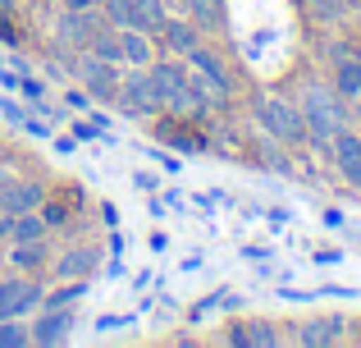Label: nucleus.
Segmentation results:
<instances>
[{
    "instance_id": "nucleus-9",
    "label": "nucleus",
    "mask_w": 361,
    "mask_h": 348,
    "mask_svg": "<svg viewBox=\"0 0 361 348\" xmlns=\"http://www.w3.org/2000/svg\"><path fill=\"white\" fill-rule=\"evenodd\" d=\"M348 316H338V312H316V316H307V321H293V330H288V344H298V348H329V344H343L348 340Z\"/></svg>"
},
{
    "instance_id": "nucleus-30",
    "label": "nucleus",
    "mask_w": 361,
    "mask_h": 348,
    "mask_svg": "<svg viewBox=\"0 0 361 348\" xmlns=\"http://www.w3.org/2000/svg\"><path fill=\"white\" fill-rule=\"evenodd\" d=\"M311 261H316V266H334V261H343V252H338V248H316Z\"/></svg>"
},
{
    "instance_id": "nucleus-14",
    "label": "nucleus",
    "mask_w": 361,
    "mask_h": 348,
    "mask_svg": "<svg viewBox=\"0 0 361 348\" xmlns=\"http://www.w3.org/2000/svg\"><path fill=\"white\" fill-rule=\"evenodd\" d=\"M224 340L233 348H279L288 344V330H279V321H265V316H247V321H233Z\"/></svg>"
},
{
    "instance_id": "nucleus-15",
    "label": "nucleus",
    "mask_w": 361,
    "mask_h": 348,
    "mask_svg": "<svg viewBox=\"0 0 361 348\" xmlns=\"http://www.w3.org/2000/svg\"><path fill=\"white\" fill-rule=\"evenodd\" d=\"M46 197H51V184H46V179H27V174H18V179H9V184L0 188V211L23 215V211H37Z\"/></svg>"
},
{
    "instance_id": "nucleus-40",
    "label": "nucleus",
    "mask_w": 361,
    "mask_h": 348,
    "mask_svg": "<svg viewBox=\"0 0 361 348\" xmlns=\"http://www.w3.org/2000/svg\"><path fill=\"white\" fill-rule=\"evenodd\" d=\"M353 128L361 133V97H353Z\"/></svg>"
},
{
    "instance_id": "nucleus-27",
    "label": "nucleus",
    "mask_w": 361,
    "mask_h": 348,
    "mask_svg": "<svg viewBox=\"0 0 361 348\" xmlns=\"http://www.w3.org/2000/svg\"><path fill=\"white\" fill-rule=\"evenodd\" d=\"M64 88V83H60ZM64 110H73V115H87L92 110V92L82 88V83H69V88H64Z\"/></svg>"
},
{
    "instance_id": "nucleus-18",
    "label": "nucleus",
    "mask_w": 361,
    "mask_h": 348,
    "mask_svg": "<svg viewBox=\"0 0 361 348\" xmlns=\"http://www.w3.org/2000/svg\"><path fill=\"white\" fill-rule=\"evenodd\" d=\"M302 5H307V14L316 18V23L338 28V23H348V18L361 9V0H302Z\"/></svg>"
},
{
    "instance_id": "nucleus-2",
    "label": "nucleus",
    "mask_w": 361,
    "mask_h": 348,
    "mask_svg": "<svg viewBox=\"0 0 361 348\" xmlns=\"http://www.w3.org/2000/svg\"><path fill=\"white\" fill-rule=\"evenodd\" d=\"M183 60H188V69H192V88L202 92L206 110H229V106H233V97H238V78H233V64L224 60V55L215 51L211 42L192 46Z\"/></svg>"
},
{
    "instance_id": "nucleus-42",
    "label": "nucleus",
    "mask_w": 361,
    "mask_h": 348,
    "mask_svg": "<svg viewBox=\"0 0 361 348\" xmlns=\"http://www.w3.org/2000/svg\"><path fill=\"white\" fill-rule=\"evenodd\" d=\"M0 270H5V243H0Z\"/></svg>"
},
{
    "instance_id": "nucleus-33",
    "label": "nucleus",
    "mask_w": 361,
    "mask_h": 348,
    "mask_svg": "<svg viewBox=\"0 0 361 348\" xmlns=\"http://www.w3.org/2000/svg\"><path fill=\"white\" fill-rule=\"evenodd\" d=\"M156 165H160V174H178V161L165 156V152H156Z\"/></svg>"
},
{
    "instance_id": "nucleus-8",
    "label": "nucleus",
    "mask_w": 361,
    "mask_h": 348,
    "mask_svg": "<svg viewBox=\"0 0 361 348\" xmlns=\"http://www.w3.org/2000/svg\"><path fill=\"white\" fill-rule=\"evenodd\" d=\"M46 280L42 275H18V270H0V316H32L42 307Z\"/></svg>"
},
{
    "instance_id": "nucleus-28",
    "label": "nucleus",
    "mask_w": 361,
    "mask_h": 348,
    "mask_svg": "<svg viewBox=\"0 0 361 348\" xmlns=\"http://www.w3.org/2000/svg\"><path fill=\"white\" fill-rule=\"evenodd\" d=\"M133 188H142V193L156 197V193H160V174H156V170H133Z\"/></svg>"
},
{
    "instance_id": "nucleus-24",
    "label": "nucleus",
    "mask_w": 361,
    "mask_h": 348,
    "mask_svg": "<svg viewBox=\"0 0 361 348\" xmlns=\"http://www.w3.org/2000/svg\"><path fill=\"white\" fill-rule=\"evenodd\" d=\"M27 239H55V234L46 229L42 211H23V215H14V239H9V243H27Z\"/></svg>"
},
{
    "instance_id": "nucleus-23",
    "label": "nucleus",
    "mask_w": 361,
    "mask_h": 348,
    "mask_svg": "<svg viewBox=\"0 0 361 348\" xmlns=\"http://www.w3.org/2000/svg\"><path fill=\"white\" fill-rule=\"evenodd\" d=\"M87 51H92V55H101V60H110V64H123V51H119V28H115V23H101Z\"/></svg>"
},
{
    "instance_id": "nucleus-21",
    "label": "nucleus",
    "mask_w": 361,
    "mask_h": 348,
    "mask_svg": "<svg viewBox=\"0 0 361 348\" xmlns=\"http://www.w3.org/2000/svg\"><path fill=\"white\" fill-rule=\"evenodd\" d=\"M169 18L165 0H128V28H142V32H156Z\"/></svg>"
},
{
    "instance_id": "nucleus-31",
    "label": "nucleus",
    "mask_w": 361,
    "mask_h": 348,
    "mask_svg": "<svg viewBox=\"0 0 361 348\" xmlns=\"http://www.w3.org/2000/svg\"><path fill=\"white\" fill-rule=\"evenodd\" d=\"M51 147H55L60 156H69L73 147H78V138H73V133H55V138H51Z\"/></svg>"
},
{
    "instance_id": "nucleus-39",
    "label": "nucleus",
    "mask_w": 361,
    "mask_h": 348,
    "mask_svg": "<svg viewBox=\"0 0 361 348\" xmlns=\"http://www.w3.org/2000/svg\"><path fill=\"white\" fill-rule=\"evenodd\" d=\"M325 224H329V229H338V224H343V211H334V206H329V211H325Z\"/></svg>"
},
{
    "instance_id": "nucleus-44",
    "label": "nucleus",
    "mask_w": 361,
    "mask_h": 348,
    "mask_svg": "<svg viewBox=\"0 0 361 348\" xmlns=\"http://www.w3.org/2000/svg\"><path fill=\"white\" fill-rule=\"evenodd\" d=\"M174 5H178V9H183V0H174Z\"/></svg>"
},
{
    "instance_id": "nucleus-35",
    "label": "nucleus",
    "mask_w": 361,
    "mask_h": 348,
    "mask_svg": "<svg viewBox=\"0 0 361 348\" xmlns=\"http://www.w3.org/2000/svg\"><path fill=\"white\" fill-rule=\"evenodd\" d=\"M101 220H106L110 229H115V224H119V211H115V202H101Z\"/></svg>"
},
{
    "instance_id": "nucleus-37",
    "label": "nucleus",
    "mask_w": 361,
    "mask_h": 348,
    "mask_svg": "<svg viewBox=\"0 0 361 348\" xmlns=\"http://www.w3.org/2000/svg\"><path fill=\"white\" fill-rule=\"evenodd\" d=\"M247 261H270V248H243Z\"/></svg>"
},
{
    "instance_id": "nucleus-41",
    "label": "nucleus",
    "mask_w": 361,
    "mask_h": 348,
    "mask_svg": "<svg viewBox=\"0 0 361 348\" xmlns=\"http://www.w3.org/2000/svg\"><path fill=\"white\" fill-rule=\"evenodd\" d=\"M9 9H14V0H0V18H5V14H9Z\"/></svg>"
},
{
    "instance_id": "nucleus-16",
    "label": "nucleus",
    "mask_w": 361,
    "mask_h": 348,
    "mask_svg": "<svg viewBox=\"0 0 361 348\" xmlns=\"http://www.w3.org/2000/svg\"><path fill=\"white\" fill-rule=\"evenodd\" d=\"M55 257L51 239H27V243H5V266L18 270V275H42Z\"/></svg>"
},
{
    "instance_id": "nucleus-34",
    "label": "nucleus",
    "mask_w": 361,
    "mask_h": 348,
    "mask_svg": "<svg viewBox=\"0 0 361 348\" xmlns=\"http://www.w3.org/2000/svg\"><path fill=\"white\" fill-rule=\"evenodd\" d=\"M106 252H110V257H119V252H123V234H119V229H110V239H106Z\"/></svg>"
},
{
    "instance_id": "nucleus-20",
    "label": "nucleus",
    "mask_w": 361,
    "mask_h": 348,
    "mask_svg": "<svg viewBox=\"0 0 361 348\" xmlns=\"http://www.w3.org/2000/svg\"><path fill=\"white\" fill-rule=\"evenodd\" d=\"M87 294H92V280H55V284H46L42 307H73Z\"/></svg>"
},
{
    "instance_id": "nucleus-13",
    "label": "nucleus",
    "mask_w": 361,
    "mask_h": 348,
    "mask_svg": "<svg viewBox=\"0 0 361 348\" xmlns=\"http://www.w3.org/2000/svg\"><path fill=\"white\" fill-rule=\"evenodd\" d=\"M243 156H247V161H256L261 170H270V174L293 179V147H283L279 138H270L265 128H256V138L243 147Z\"/></svg>"
},
{
    "instance_id": "nucleus-17",
    "label": "nucleus",
    "mask_w": 361,
    "mask_h": 348,
    "mask_svg": "<svg viewBox=\"0 0 361 348\" xmlns=\"http://www.w3.org/2000/svg\"><path fill=\"white\" fill-rule=\"evenodd\" d=\"M119 51H123V64L147 69L160 55V42H156V32H142V28H119Z\"/></svg>"
},
{
    "instance_id": "nucleus-5",
    "label": "nucleus",
    "mask_w": 361,
    "mask_h": 348,
    "mask_svg": "<svg viewBox=\"0 0 361 348\" xmlns=\"http://www.w3.org/2000/svg\"><path fill=\"white\" fill-rule=\"evenodd\" d=\"M101 23H106L101 9H60V18L51 23V51L64 55V64H69L73 51H87L92 46V37H97Z\"/></svg>"
},
{
    "instance_id": "nucleus-22",
    "label": "nucleus",
    "mask_w": 361,
    "mask_h": 348,
    "mask_svg": "<svg viewBox=\"0 0 361 348\" xmlns=\"http://www.w3.org/2000/svg\"><path fill=\"white\" fill-rule=\"evenodd\" d=\"M37 211H42V220H46V229H51V234H60V229H69V224H73V202H64L60 193H51Z\"/></svg>"
},
{
    "instance_id": "nucleus-4",
    "label": "nucleus",
    "mask_w": 361,
    "mask_h": 348,
    "mask_svg": "<svg viewBox=\"0 0 361 348\" xmlns=\"http://www.w3.org/2000/svg\"><path fill=\"white\" fill-rule=\"evenodd\" d=\"M110 106H115L119 115H128V119H160V115H165V110H160V92H156V83H151V73L137 69V64H123L119 92H115Z\"/></svg>"
},
{
    "instance_id": "nucleus-1",
    "label": "nucleus",
    "mask_w": 361,
    "mask_h": 348,
    "mask_svg": "<svg viewBox=\"0 0 361 348\" xmlns=\"http://www.w3.org/2000/svg\"><path fill=\"white\" fill-rule=\"evenodd\" d=\"M293 101L302 106V119H307V133H311L307 147L329 161V143H334V133L353 124V101L338 97V92L329 88V83H320V78L302 83V92Z\"/></svg>"
},
{
    "instance_id": "nucleus-36",
    "label": "nucleus",
    "mask_w": 361,
    "mask_h": 348,
    "mask_svg": "<svg viewBox=\"0 0 361 348\" xmlns=\"http://www.w3.org/2000/svg\"><path fill=\"white\" fill-rule=\"evenodd\" d=\"M60 9H101V0H60Z\"/></svg>"
},
{
    "instance_id": "nucleus-3",
    "label": "nucleus",
    "mask_w": 361,
    "mask_h": 348,
    "mask_svg": "<svg viewBox=\"0 0 361 348\" xmlns=\"http://www.w3.org/2000/svg\"><path fill=\"white\" fill-rule=\"evenodd\" d=\"M252 124L265 128L270 138H279L283 147H293V152H302L307 147V119H302V106L293 97H283V92H261V97L252 101Z\"/></svg>"
},
{
    "instance_id": "nucleus-43",
    "label": "nucleus",
    "mask_w": 361,
    "mask_h": 348,
    "mask_svg": "<svg viewBox=\"0 0 361 348\" xmlns=\"http://www.w3.org/2000/svg\"><path fill=\"white\" fill-rule=\"evenodd\" d=\"M0 143H5V128H0Z\"/></svg>"
},
{
    "instance_id": "nucleus-12",
    "label": "nucleus",
    "mask_w": 361,
    "mask_h": 348,
    "mask_svg": "<svg viewBox=\"0 0 361 348\" xmlns=\"http://www.w3.org/2000/svg\"><path fill=\"white\" fill-rule=\"evenodd\" d=\"M329 161H334V170L343 174V184L353 188V193H361V133L353 124L334 133V143H329Z\"/></svg>"
},
{
    "instance_id": "nucleus-19",
    "label": "nucleus",
    "mask_w": 361,
    "mask_h": 348,
    "mask_svg": "<svg viewBox=\"0 0 361 348\" xmlns=\"http://www.w3.org/2000/svg\"><path fill=\"white\" fill-rule=\"evenodd\" d=\"M329 88L338 92V97H361V55H348V60L329 64Z\"/></svg>"
},
{
    "instance_id": "nucleus-25",
    "label": "nucleus",
    "mask_w": 361,
    "mask_h": 348,
    "mask_svg": "<svg viewBox=\"0 0 361 348\" xmlns=\"http://www.w3.org/2000/svg\"><path fill=\"white\" fill-rule=\"evenodd\" d=\"M32 330H27V316H0V348H27Z\"/></svg>"
},
{
    "instance_id": "nucleus-7",
    "label": "nucleus",
    "mask_w": 361,
    "mask_h": 348,
    "mask_svg": "<svg viewBox=\"0 0 361 348\" xmlns=\"http://www.w3.org/2000/svg\"><path fill=\"white\" fill-rule=\"evenodd\" d=\"M101 257H106V248H101L97 239H73V243H64V248H55L46 275L51 280H92L101 270Z\"/></svg>"
},
{
    "instance_id": "nucleus-32",
    "label": "nucleus",
    "mask_w": 361,
    "mask_h": 348,
    "mask_svg": "<svg viewBox=\"0 0 361 348\" xmlns=\"http://www.w3.org/2000/svg\"><path fill=\"white\" fill-rule=\"evenodd\" d=\"M133 316H97V335L101 330H119V325H128Z\"/></svg>"
},
{
    "instance_id": "nucleus-38",
    "label": "nucleus",
    "mask_w": 361,
    "mask_h": 348,
    "mask_svg": "<svg viewBox=\"0 0 361 348\" xmlns=\"http://www.w3.org/2000/svg\"><path fill=\"white\" fill-rule=\"evenodd\" d=\"M270 220L274 224H288V206H270Z\"/></svg>"
},
{
    "instance_id": "nucleus-29",
    "label": "nucleus",
    "mask_w": 361,
    "mask_h": 348,
    "mask_svg": "<svg viewBox=\"0 0 361 348\" xmlns=\"http://www.w3.org/2000/svg\"><path fill=\"white\" fill-rule=\"evenodd\" d=\"M69 133H73V138H101L106 128H101L97 119H73V124H69Z\"/></svg>"
},
{
    "instance_id": "nucleus-11",
    "label": "nucleus",
    "mask_w": 361,
    "mask_h": 348,
    "mask_svg": "<svg viewBox=\"0 0 361 348\" xmlns=\"http://www.w3.org/2000/svg\"><path fill=\"white\" fill-rule=\"evenodd\" d=\"M156 42H160V55H188L192 46L206 42V28L192 23L188 14H169L165 23L156 28Z\"/></svg>"
},
{
    "instance_id": "nucleus-45",
    "label": "nucleus",
    "mask_w": 361,
    "mask_h": 348,
    "mask_svg": "<svg viewBox=\"0 0 361 348\" xmlns=\"http://www.w3.org/2000/svg\"><path fill=\"white\" fill-rule=\"evenodd\" d=\"M0 69H5V60H0Z\"/></svg>"
},
{
    "instance_id": "nucleus-6",
    "label": "nucleus",
    "mask_w": 361,
    "mask_h": 348,
    "mask_svg": "<svg viewBox=\"0 0 361 348\" xmlns=\"http://www.w3.org/2000/svg\"><path fill=\"white\" fill-rule=\"evenodd\" d=\"M69 73H73V83H82V88L92 92V101L110 106L115 92H119L123 64H110V60H101V55H92V51H73L69 55Z\"/></svg>"
},
{
    "instance_id": "nucleus-10",
    "label": "nucleus",
    "mask_w": 361,
    "mask_h": 348,
    "mask_svg": "<svg viewBox=\"0 0 361 348\" xmlns=\"http://www.w3.org/2000/svg\"><path fill=\"white\" fill-rule=\"evenodd\" d=\"M73 325H78V312L73 307H37L27 316V330H32L37 348H55V344H69Z\"/></svg>"
},
{
    "instance_id": "nucleus-26",
    "label": "nucleus",
    "mask_w": 361,
    "mask_h": 348,
    "mask_svg": "<svg viewBox=\"0 0 361 348\" xmlns=\"http://www.w3.org/2000/svg\"><path fill=\"white\" fill-rule=\"evenodd\" d=\"M183 14L192 18V23H202V28H215L220 23V0H183Z\"/></svg>"
}]
</instances>
